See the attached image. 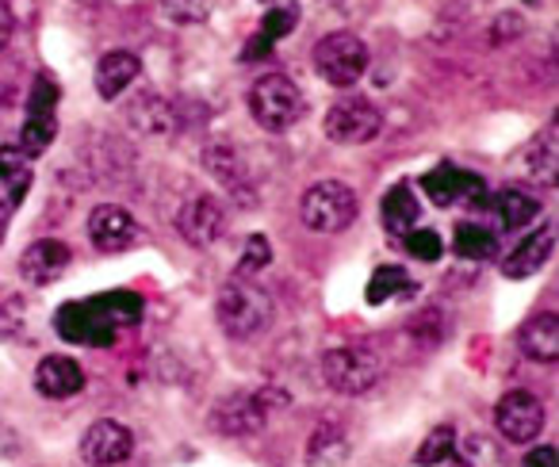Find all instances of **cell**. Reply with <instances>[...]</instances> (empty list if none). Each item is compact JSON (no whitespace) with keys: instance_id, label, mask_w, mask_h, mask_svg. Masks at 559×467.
<instances>
[{"instance_id":"cell-21","label":"cell","mask_w":559,"mask_h":467,"mask_svg":"<svg viewBox=\"0 0 559 467\" xmlns=\"http://www.w3.org/2000/svg\"><path fill=\"white\" fill-rule=\"evenodd\" d=\"M139 70H142V62L131 50H111V55H104L100 65H96V93H100L104 100H116V96L139 77Z\"/></svg>"},{"instance_id":"cell-24","label":"cell","mask_w":559,"mask_h":467,"mask_svg":"<svg viewBox=\"0 0 559 467\" xmlns=\"http://www.w3.org/2000/svg\"><path fill=\"white\" fill-rule=\"evenodd\" d=\"M349 459V436L342 433V426H319L307 448V464L311 467H345Z\"/></svg>"},{"instance_id":"cell-1","label":"cell","mask_w":559,"mask_h":467,"mask_svg":"<svg viewBox=\"0 0 559 467\" xmlns=\"http://www.w3.org/2000/svg\"><path fill=\"white\" fill-rule=\"evenodd\" d=\"M357 192L345 180H319L307 188L304 203H299V218L307 230L314 234H342L357 223Z\"/></svg>"},{"instance_id":"cell-27","label":"cell","mask_w":559,"mask_h":467,"mask_svg":"<svg viewBox=\"0 0 559 467\" xmlns=\"http://www.w3.org/2000/svg\"><path fill=\"white\" fill-rule=\"evenodd\" d=\"M456 253L464 261H490L498 253V238L495 230H487L483 223H460L456 226V238H452Z\"/></svg>"},{"instance_id":"cell-6","label":"cell","mask_w":559,"mask_h":467,"mask_svg":"<svg viewBox=\"0 0 559 467\" xmlns=\"http://www.w3.org/2000/svg\"><path fill=\"white\" fill-rule=\"evenodd\" d=\"M421 192H429V200L437 207H456V203H467V207H483L487 200V180L479 172H467L460 165L441 161L437 169H429L421 177Z\"/></svg>"},{"instance_id":"cell-4","label":"cell","mask_w":559,"mask_h":467,"mask_svg":"<svg viewBox=\"0 0 559 467\" xmlns=\"http://www.w3.org/2000/svg\"><path fill=\"white\" fill-rule=\"evenodd\" d=\"M314 70L334 88L357 85L368 70L365 39H357L353 32H334V35H326V39H319V47H314Z\"/></svg>"},{"instance_id":"cell-34","label":"cell","mask_w":559,"mask_h":467,"mask_svg":"<svg viewBox=\"0 0 559 467\" xmlns=\"http://www.w3.org/2000/svg\"><path fill=\"white\" fill-rule=\"evenodd\" d=\"M272 261V246H269V238L264 234H253L246 242V253H241V261H238V273L241 276H249V273H261L264 265Z\"/></svg>"},{"instance_id":"cell-7","label":"cell","mask_w":559,"mask_h":467,"mask_svg":"<svg viewBox=\"0 0 559 467\" xmlns=\"http://www.w3.org/2000/svg\"><path fill=\"white\" fill-rule=\"evenodd\" d=\"M383 116L376 104L368 100H337L334 108L326 111V139L337 142V146H365L380 134Z\"/></svg>"},{"instance_id":"cell-11","label":"cell","mask_w":559,"mask_h":467,"mask_svg":"<svg viewBox=\"0 0 559 467\" xmlns=\"http://www.w3.org/2000/svg\"><path fill=\"white\" fill-rule=\"evenodd\" d=\"M88 238H93V246L100 253H123L139 242V223L119 203H100L88 215Z\"/></svg>"},{"instance_id":"cell-2","label":"cell","mask_w":559,"mask_h":467,"mask_svg":"<svg viewBox=\"0 0 559 467\" xmlns=\"http://www.w3.org/2000/svg\"><path fill=\"white\" fill-rule=\"evenodd\" d=\"M249 111H253V119L264 131H288V127H296L299 119H304L307 104L292 77H284V73H264V77H257L253 88H249Z\"/></svg>"},{"instance_id":"cell-15","label":"cell","mask_w":559,"mask_h":467,"mask_svg":"<svg viewBox=\"0 0 559 467\" xmlns=\"http://www.w3.org/2000/svg\"><path fill=\"white\" fill-rule=\"evenodd\" d=\"M483 203H487L490 218H495L502 230H521V226L540 215V200H536L533 192H525V188H513V184L498 188V192Z\"/></svg>"},{"instance_id":"cell-32","label":"cell","mask_w":559,"mask_h":467,"mask_svg":"<svg viewBox=\"0 0 559 467\" xmlns=\"http://www.w3.org/2000/svg\"><path fill=\"white\" fill-rule=\"evenodd\" d=\"M406 242V253H411V258H418V261H437L444 253V242H441V234H433V230H411L403 238Z\"/></svg>"},{"instance_id":"cell-16","label":"cell","mask_w":559,"mask_h":467,"mask_svg":"<svg viewBox=\"0 0 559 467\" xmlns=\"http://www.w3.org/2000/svg\"><path fill=\"white\" fill-rule=\"evenodd\" d=\"M551 250H556V226H544V230H536L533 238H525V242H521L518 250L502 261V273L510 276V280L536 276L544 265H548Z\"/></svg>"},{"instance_id":"cell-3","label":"cell","mask_w":559,"mask_h":467,"mask_svg":"<svg viewBox=\"0 0 559 467\" xmlns=\"http://www.w3.org/2000/svg\"><path fill=\"white\" fill-rule=\"evenodd\" d=\"M215 314H218V326L226 330V337L249 342V337H257L272 322V299L257 284L230 280L223 288V296H218Z\"/></svg>"},{"instance_id":"cell-26","label":"cell","mask_w":559,"mask_h":467,"mask_svg":"<svg viewBox=\"0 0 559 467\" xmlns=\"http://www.w3.org/2000/svg\"><path fill=\"white\" fill-rule=\"evenodd\" d=\"M449 467H506V456L490 436L472 433L452 448V456L444 459Z\"/></svg>"},{"instance_id":"cell-18","label":"cell","mask_w":559,"mask_h":467,"mask_svg":"<svg viewBox=\"0 0 559 467\" xmlns=\"http://www.w3.org/2000/svg\"><path fill=\"white\" fill-rule=\"evenodd\" d=\"M296 24H299V4H276V9H269L261 20V27H257L253 43H249L241 58H246V62H257V58L272 55V47H276L288 32H296Z\"/></svg>"},{"instance_id":"cell-29","label":"cell","mask_w":559,"mask_h":467,"mask_svg":"<svg viewBox=\"0 0 559 467\" xmlns=\"http://www.w3.org/2000/svg\"><path fill=\"white\" fill-rule=\"evenodd\" d=\"M55 139H58L55 111H27L24 127H20V149L24 154H43V149H50Z\"/></svg>"},{"instance_id":"cell-17","label":"cell","mask_w":559,"mask_h":467,"mask_svg":"<svg viewBox=\"0 0 559 467\" xmlns=\"http://www.w3.org/2000/svg\"><path fill=\"white\" fill-rule=\"evenodd\" d=\"M35 387L47 398H73L85 387V372H81V364L70 357H47L35 368Z\"/></svg>"},{"instance_id":"cell-28","label":"cell","mask_w":559,"mask_h":467,"mask_svg":"<svg viewBox=\"0 0 559 467\" xmlns=\"http://www.w3.org/2000/svg\"><path fill=\"white\" fill-rule=\"evenodd\" d=\"M203 165H207V169L215 172V177L223 180L226 188H238V192H249L246 169H241L238 154H234L230 146H223V142H215V146H207V149H203Z\"/></svg>"},{"instance_id":"cell-39","label":"cell","mask_w":559,"mask_h":467,"mask_svg":"<svg viewBox=\"0 0 559 467\" xmlns=\"http://www.w3.org/2000/svg\"><path fill=\"white\" fill-rule=\"evenodd\" d=\"M521 4H536V0H521Z\"/></svg>"},{"instance_id":"cell-10","label":"cell","mask_w":559,"mask_h":467,"mask_svg":"<svg viewBox=\"0 0 559 467\" xmlns=\"http://www.w3.org/2000/svg\"><path fill=\"white\" fill-rule=\"evenodd\" d=\"M131 452H134L131 429L111 418L93 421L88 433L81 436V459H85L88 467H116V464H123Z\"/></svg>"},{"instance_id":"cell-8","label":"cell","mask_w":559,"mask_h":467,"mask_svg":"<svg viewBox=\"0 0 559 467\" xmlns=\"http://www.w3.org/2000/svg\"><path fill=\"white\" fill-rule=\"evenodd\" d=\"M495 426L510 444L536 441L544 429V403L536 395H528V391H510V395L495 406Z\"/></svg>"},{"instance_id":"cell-22","label":"cell","mask_w":559,"mask_h":467,"mask_svg":"<svg viewBox=\"0 0 559 467\" xmlns=\"http://www.w3.org/2000/svg\"><path fill=\"white\" fill-rule=\"evenodd\" d=\"M383 226H388V234H395V238H406L411 230H418L421 223V207H418V195L411 192V184H395L388 195H383Z\"/></svg>"},{"instance_id":"cell-13","label":"cell","mask_w":559,"mask_h":467,"mask_svg":"<svg viewBox=\"0 0 559 467\" xmlns=\"http://www.w3.org/2000/svg\"><path fill=\"white\" fill-rule=\"evenodd\" d=\"M73 253L66 242H58V238H43V242H32L24 250V258H20V276H24L27 284H35V288H43V284H55L58 276L70 268Z\"/></svg>"},{"instance_id":"cell-33","label":"cell","mask_w":559,"mask_h":467,"mask_svg":"<svg viewBox=\"0 0 559 467\" xmlns=\"http://www.w3.org/2000/svg\"><path fill=\"white\" fill-rule=\"evenodd\" d=\"M58 96H62L58 81L50 77V73H39V77H35V85H32V96H27V111H55Z\"/></svg>"},{"instance_id":"cell-38","label":"cell","mask_w":559,"mask_h":467,"mask_svg":"<svg viewBox=\"0 0 559 467\" xmlns=\"http://www.w3.org/2000/svg\"><path fill=\"white\" fill-rule=\"evenodd\" d=\"M12 211H16V207H12V203L4 200V195H0V242H4V234H9V218H12Z\"/></svg>"},{"instance_id":"cell-36","label":"cell","mask_w":559,"mask_h":467,"mask_svg":"<svg viewBox=\"0 0 559 467\" xmlns=\"http://www.w3.org/2000/svg\"><path fill=\"white\" fill-rule=\"evenodd\" d=\"M12 32H16V16H12V9L0 0V50L12 43Z\"/></svg>"},{"instance_id":"cell-20","label":"cell","mask_w":559,"mask_h":467,"mask_svg":"<svg viewBox=\"0 0 559 467\" xmlns=\"http://www.w3.org/2000/svg\"><path fill=\"white\" fill-rule=\"evenodd\" d=\"M32 161H27V154L20 146H0V195L12 203V207H20V203L27 200V192H32Z\"/></svg>"},{"instance_id":"cell-30","label":"cell","mask_w":559,"mask_h":467,"mask_svg":"<svg viewBox=\"0 0 559 467\" xmlns=\"http://www.w3.org/2000/svg\"><path fill=\"white\" fill-rule=\"evenodd\" d=\"M525 172L540 184H556V123L548 127L544 142H533V149L525 154Z\"/></svg>"},{"instance_id":"cell-35","label":"cell","mask_w":559,"mask_h":467,"mask_svg":"<svg viewBox=\"0 0 559 467\" xmlns=\"http://www.w3.org/2000/svg\"><path fill=\"white\" fill-rule=\"evenodd\" d=\"M165 16L173 24H203L207 20V0H165Z\"/></svg>"},{"instance_id":"cell-37","label":"cell","mask_w":559,"mask_h":467,"mask_svg":"<svg viewBox=\"0 0 559 467\" xmlns=\"http://www.w3.org/2000/svg\"><path fill=\"white\" fill-rule=\"evenodd\" d=\"M525 467H556V448L551 444H540L525 456Z\"/></svg>"},{"instance_id":"cell-19","label":"cell","mask_w":559,"mask_h":467,"mask_svg":"<svg viewBox=\"0 0 559 467\" xmlns=\"http://www.w3.org/2000/svg\"><path fill=\"white\" fill-rule=\"evenodd\" d=\"M518 345L528 360H540V364H551L559 357V319L556 314H536L521 326Z\"/></svg>"},{"instance_id":"cell-25","label":"cell","mask_w":559,"mask_h":467,"mask_svg":"<svg viewBox=\"0 0 559 467\" xmlns=\"http://www.w3.org/2000/svg\"><path fill=\"white\" fill-rule=\"evenodd\" d=\"M411 296H414V280H411V273L399 265L376 268L372 280H368V291H365V299L372 307L395 303V299H411Z\"/></svg>"},{"instance_id":"cell-12","label":"cell","mask_w":559,"mask_h":467,"mask_svg":"<svg viewBox=\"0 0 559 467\" xmlns=\"http://www.w3.org/2000/svg\"><path fill=\"white\" fill-rule=\"evenodd\" d=\"M223 226H226V215H223V207L211 200V195H200V200L185 203V211L177 215L180 238H185L188 246H195V250H207V246H215L218 234H223Z\"/></svg>"},{"instance_id":"cell-14","label":"cell","mask_w":559,"mask_h":467,"mask_svg":"<svg viewBox=\"0 0 559 467\" xmlns=\"http://www.w3.org/2000/svg\"><path fill=\"white\" fill-rule=\"evenodd\" d=\"M215 429L226 436H253L264 429L269 421V410H264V398L257 395H234V398H223L215 406Z\"/></svg>"},{"instance_id":"cell-9","label":"cell","mask_w":559,"mask_h":467,"mask_svg":"<svg viewBox=\"0 0 559 467\" xmlns=\"http://www.w3.org/2000/svg\"><path fill=\"white\" fill-rule=\"evenodd\" d=\"M55 330H58V337H66V342L93 345V349H108V345H116V337H119V330H111L88 299L85 303H62L58 307Z\"/></svg>"},{"instance_id":"cell-5","label":"cell","mask_w":559,"mask_h":467,"mask_svg":"<svg viewBox=\"0 0 559 467\" xmlns=\"http://www.w3.org/2000/svg\"><path fill=\"white\" fill-rule=\"evenodd\" d=\"M383 368L380 357L357 345H345V349H330L322 357V380L337 391V395H365L380 383Z\"/></svg>"},{"instance_id":"cell-23","label":"cell","mask_w":559,"mask_h":467,"mask_svg":"<svg viewBox=\"0 0 559 467\" xmlns=\"http://www.w3.org/2000/svg\"><path fill=\"white\" fill-rule=\"evenodd\" d=\"M88 303L100 311V319L108 322L111 330L139 326L142 314H146V303H142V296H134V291H104V296H93Z\"/></svg>"},{"instance_id":"cell-31","label":"cell","mask_w":559,"mask_h":467,"mask_svg":"<svg viewBox=\"0 0 559 467\" xmlns=\"http://www.w3.org/2000/svg\"><path fill=\"white\" fill-rule=\"evenodd\" d=\"M452 448H456V429L452 426H437L433 433L426 436V444L418 448V467H437L444 464V459L452 456Z\"/></svg>"}]
</instances>
